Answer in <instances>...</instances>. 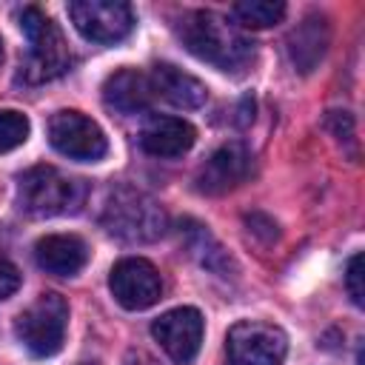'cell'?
I'll list each match as a JSON object with an SVG mask.
<instances>
[{"label": "cell", "instance_id": "cell-1", "mask_svg": "<svg viewBox=\"0 0 365 365\" xmlns=\"http://www.w3.org/2000/svg\"><path fill=\"white\" fill-rule=\"evenodd\" d=\"M182 46L220 71H242L254 60V43L217 11H188L177 23Z\"/></svg>", "mask_w": 365, "mask_h": 365}, {"label": "cell", "instance_id": "cell-2", "mask_svg": "<svg viewBox=\"0 0 365 365\" xmlns=\"http://www.w3.org/2000/svg\"><path fill=\"white\" fill-rule=\"evenodd\" d=\"M88 185L80 177H68L54 165H34L17 180V202L31 217L77 214L86 205Z\"/></svg>", "mask_w": 365, "mask_h": 365}, {"label": "cell", "instance_id": "cell-3", "mask_svg": "<svg viewBox=\"0 0 365 365\" xmlns=\"http://www.w3.org/2000/svg\"><path fill=\"white\" fill-rule=\"evenodd\" d=\"M17 23L29 37V54L23 63V77L29 83H46V80L60 77L71 66V54H68L66 37L57 29V23L46 11H40L37 6H26L17 14Z\"/></svg>", "mask_w": 365, "mask_h": 365}, {"label": "cell", "instance_id": "cell-4", "mask_svg": "<svg viewBox=\"0 0 365 365\" xmlns=\"http://www.w3.org/2000/svg\"><path fill=\"white\" fill-rule=\"evenodd\" d=\"M103 228L125 242H151L165 231V211L137 188H114L103 208Z\"/></svg>", "mask_w": 365, "mask_h": 365}, {"label": "cell", "instance_id": "cell-5", "mask_svg": "<svg viewBox=\"0 0 365 365\" xmlns=\"http://www.w3.org/2000/svg\"><path fill=\"white\" fill-rule=\"evenodd\" d=\"M66 328H68V302L54 291L40 294L26 311H20V317L14 322L17 339L34 356L57 354L63 348Z\"/></svg>", "mask_w": 365, "mask_h": 365}, {"label": "cell", "instance_id": "cell-6", "mask_svg": "<svg viewBox=\"0 0 365 365\" xmlns=\"http://www.w3.org/2000/svg\"><path fill=\"white\" fill-rule=\"evenodd\" d=\"M225 351L231 365H282L288 354V336L271 322L242 319L231 325Z\"/></svg>", "mask_w": 365, "mask_h": 365}, {"label": "cell", "instance_id": "cell-7", "mask_svg": "<svg viewBox=\"0 0 365 365\" xmlns=\"http://www.w3.org/2000/svg\"><path fill=\"white\" fill-rule=\"evenodd\" d=\"M48 143L63 157L80 160V163H97L108 151V140H106L103 128L91 117H86L83 111H74V108H63V111L51 114Z\"/></svg>", "mask_w": 365, "mask_h": 365}, {"label": "cell", "instance_id": "cell-8", "mask_svg": "<svg viewBox=\"0 0 365 365\" xmlns=\"http://www.w3.org/2000/svg\"><path fill=\"white\" fill-rule=\"evenodd\" d=\"M68 17L91 43H120L134 29V11L120 0H71Z\"/></svg>", "mask_w": 365, "mask_h": 365}, {"label": "cell", "instance_id": "cell-9", "mask_svg": "<svg viewBox=\"0 0 365 365\" xmlns=\"http://www.w3.org/2000/svg\"><path fill=\"white\" fill-rule=\"evenodd\" d=\"M108 288H111L114 299L128 311L151 308L163 297L160 271L143 257H125V259L114 262V268L108 274Z\"/></svg>", "mask_w": 365, "mask_h": 365}, {"label": "cell", "instance_id": "cell-10", "mask_svg": "<svg viewBox=\"0 0 365 365\" xmlns=\"http://www.w3.org/2000/svg\"><path fill=\"white\" fill-rule=\"evenodd\" d=\"M202 331H205L202 314L197 308H191V305L171 308V311L160 314L151 322V336L160 342V348L177 365H188L197 356L200 342H202Z\"/></svg>", "mask_w": 365, "mask_h": 365}, {"label": "cell", "instance_id": "cell-11", "mask_svg": "<svg viewBox=\"0 0 365 365\" xmlns=\"http://www.w3.org/2000/svg\"><path fill=\"white\" fill-rule=\"evenodd\" d=\"M251 171V151L242 143L220 145L197 171V191L200 194H225L237 188Z\"/></svg>", "mask_w": 365, "mask_h": 365}, {"label": "cell", "instance_id": "cell-12", "mask_svg": "<svg viewBox=\"0 0 365 365\" xmlns=\"http://www.w3.org/2000/svg\"><path fill=\"white\" fill-rule=\"evenodd\" d=\"M34 259L54 277H74L88 262V245L77 234H48L34 242Z\"/></svg>", "mask_w": 365, "mask_h": 365}, {"label": "cell", "instance_id": "cell-13", "mask_svg": "<svg viewBox=\"0 0 365 365\" xmlns=\"http://www.w3.org/2000/svg\"><path fill=\"white\" fill-rule=\"evenodd\" d=\"M197 140V131L182 117H151L140 131V145L151 157H182Z\"/></svg>", "mask_w": 365, "mask_h": 365}, {"label": "cell", "instance_id": "cell-14", "mask_svg": "<svg viewBox=\"0 0 365 365\" xmlns=\"http://www.w3.org/2000/svg\"><path fill=\"white\" fill-rule=\"evenodd\" d=\"M154 94H160L163 100H168L177 108H200L208 97V88L202 80H197L194 74L171 66V63H157L148 74Z\"/></svg>", "mask_w": 365, "mask_h": 365}, {"label": "cell", "instance_id": "cell-15", "mask_svg": "<svg viewBox=\"0 0 365 365\" xmlns=\"http://www.w3.org/2000/svg\"><path fill=\"white\" fill-rule=\"evenodd\" d=\"M154 88L148 74L137 71V68H120L114 71L106 83H103V100L108 108L120 111V114H137L145 111L151 106Z\"/></svg>", "mask_w": 365, "mask_h": 365}, {"label": "cell", "instance_id": "cell-16", "mask_svg": "<svg viewBox=\"0 0 365 365\" xmlns=\"http://www.w3.org/2000/svg\"><path fill=\"white\" fill-rule=\"evenodd\" d=\"M328 48V23L319 14H308L291 34H288V57L297 71L308 74L325 57Z\"/></svg>", "mask_w": 365, "mask_h": 365}, {"label": "cell", "instance_id": "cell-17", "mask_svg": "<svg viewBox=\"0 0 365 365\" xmlns=\"http://www.w3.org/2000/svg\"><path fill=\"white\" fill-rule=\"evenodd\" d=\"M231 14L245 29H268L285 17V3H279V0H240L231 6Z\"/></svg>", "mask_w": 365, "mask_h": 365}, {"label": "cell", "instance_id": "cell-18", "mask_svg": "<svg viewBox=\"0 0 365 365\" xmlns=\"http://www.w3.org/2000/svg\"><path fill=\"white\" fill-rule=\"evenodd\" d=\"M185 234H188V248L200 257V262H202L205 268L222 274V271L231 265V259L222 254V248L214 242V237H211L202 225H191V228H185Z\"/></svg>", "mask_w": 365, "mask_h": 365}, {"label": "cell", "instance_id": "cell-19", "mask_svg": "<svg viewBox=\"0 0 365 365\" xmlns=\"http://www.w3.org/2000/svg\"><path fill=\"white\" fill-rule=\"evenodd\" d=\"M29 117L20 114V111H0V154L3 151H11L17 145H23L29 140Z\"/></svg>", "mask_w": 365, "mask_h": 365}, {"label": "cell", "instance_id": "cell-20", "mask_svg": "<svg viewBox=\"0 0 365 365\" xmlns=\"http://www.w3.org/2000/svg\"><path fill=\"white\" fill-rule=\"evenodd\" d=\"M345 288H348V297L354 305H362L365 302V288H362V254H354L348 259V268H345Z\"/></svg>", "mask_w": 365, "mask_h": 365}, {"label": "cell", "instance_id": "cell-21", "mask_svg": "<svg viewBox=\"0 0 365 365\" xmlns=\"http://www.w3.org/2000/svg\"><path fill=\"white\" fill-rule=\"evenodd\" d=\"M20 288V271L11 262H0V299L11 297Z\"/></svg>", "mask_w": 365, "mask_h": 365}, {"label": "cell", "instance_id": "cell-22", "mask_svg": "<svg viewBox=\"0 0 365 365\" xmlns=\"http://www.w3.org/2000/svg\"><path fill=\"white\" fill-rule=\"evenodd\" d=\"M245 222L251 225V231H254V234H265V242L277 240V222H274V220H268L265 214H248V217H245Z\"/></svg>", "mask_w": 365, "mask_h": 365}, {"label": "cell", "instance_id": "cell-23", "mask_svg": "<svg viewBox=\"0 0 365 365\" xmlns=\"http://www.w3.org/2000/svg\"><path fill=\"white\" fill-rule=\"evenodd\" d=\"M125 365H157L148 354H143V351H131L128 356H125Z\"/></svg>", "mask_w": 365, "mask_h": 365}, {"label": "cell", "instance_id": "cell-24", "mask_svg": "<svg viewBox=\"0 0 365 365\" xmlns=\"http://www.w3.org/2000/svg\"><path fill=\"white\" fill-rule=\"evenodd\" d=\"M83 365H91V362H83Z\"/></svg>", "mask_w": 365, "mask_h": 365}, {"label": "cell", "instance_id": "cell-25", "mask_svg": "<svg viewBox=\"0 0 365 365\" xmlns=\"http://www.w3.org/2000/svg\"><path fill=\"white\" fill-rule=\"evenodd\" d=\"M0 54H3V48H0Z\"/></svg>", "mask_w": 365, "mask_h": 365}]
</instances>
